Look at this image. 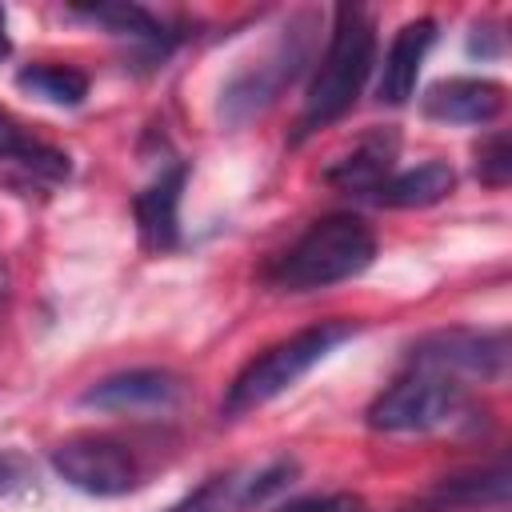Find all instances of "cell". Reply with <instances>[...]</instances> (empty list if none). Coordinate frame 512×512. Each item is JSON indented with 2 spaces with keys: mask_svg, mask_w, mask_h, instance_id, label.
<instances>
[{
  "mask_svg": "<svg viewBox=\"0 0 512 512\" xmlns=\"http://www.w3.org/2000/svg\"><path fill=\"white\" fill-rule=\"evenodd\" d=\"M372 64H376L372 16L364 8H356V4H340L332 36H328V48H324V56L316 64V76L308 84V96H304L296 140H304L308 132L328 128L332 120H340L356 104L364 80L372 76Z\"/></svg>",
  "mask_w": 512,
  "mask_h": 512,
  "instance_id": "6da1fadb",
  "label": "cell"
},
{
  "mask_svg": "<svg viewBox=\"0 0 512 512\" xmlns=\"http://www.w3.org/2000/svg\"><path fill=\"white\" fill-rule=\"evenodd\" d=\"M376 260L372 228L352 212H332L312 220L288 252L276 256L268 280L284 292H316L360 276Z\"/></svg>",
  "mask_w": 512,
  "mask_h": 512,
  "instance_id": "7a4b0ae2",
  "label": "cell"
},
{
  "mask_svg": "<svg viewBox=\"0 0 512 512\" xmlns=\"http://www.w3.org/2000/svg\"><path fill=\"white\" fill-rule=\"evenodd\" d=\"M316 12H296L288 16V24L276 32V40L248 64H240L224 88H220V120L228 128H244L248 120H256L260 112H268L280 92L304 72V64L312 60V44H316Z\"/></svg>",
  "mask_w": 512,
  "mask_h": 512,
  "instance_id": "3957f363",
  "label": "cell"
},
{
  "mask_svg": "<svg viewBox=\"0 0 512 512\" xmlns=\"http://www.w3.org/2000/svg\"><path fill=\"white\" fill-rule=\"evenodd\" d=\"M352 336H356V324H352V320H320V324L300 328V332H292L288 340L264 348L260 356H252V360L236 372V380H232L228 392H224L220 412H224V416H244V412L260 408V404L276 400V396L288 392L308 368H316L336 344H344V340H352Z\"/></svg>",
  "mask_w": 512,
  "mask_h": 512,
  "instance_id": "277c9868",
  "label": "cell"
},
{
  "mask_svg": "<svg viewBox=\"0 0 512 512\" xmlns=\"http://www.w3.org/2000/svg\"><path fill=\"white\" fill-rule=\"evenodd\" d=\"M464 416H468L464 384H456L448 376H436V372H420V368H412L408 376L392 380L364 412L368 428L372 432H388V436L436 432V428H448V424H456Z\"/></svg>",
  "mask_w": 512,
  "mask_h": 512,
  "instance_id": "5b68a950",
  "label": "cell"
},
{
  "mask_svg": "<svg viewBox=\"0 0 512 512\" xmlns=\"http://www.w3.org/2000/svg\"><path fill=\"white\" fill-rule=\"evenodd\" d=\"M408 364L436 376L504 380L508 376V332L504 328H440L408 348Z\"/></svg>",
  "mask_w": 512,
  "mask_h": 512,
  "instance_id": "8992f818",
  "label": "cell"
},
{
  "mask_svg": "<svg viewBox=\"0 0 512 512\" xmlns=\"http://www.w3.org/2000/svg\"><path fill=\"white\" fill-rule=\"evenodd\" d=\"M52 472L84 496H124L140 484L136 456L112 436H68L48 452Z\"/></svg>",
  "mask_w": 512,
  "mask_h": 512,
  "instance_id": "52a82bcc",
  "label": "cell"
},
{
  "mask_svg": "<svg viewBox=\"0 0 512 512\" xmlns=\"http://www.w3.org/2000/svg\"><path fill=\"white\" fill-rule=\"evenodd\" d=\"M300 464L292 456H280L264 468H228L208 476L196 492H188L168 512H252L264 508L272 496H280L296 480Z\"/></svg>",
  "mask_w": 512,
  "mask_h": 512,
  "instance_id": "ba28073f",
  "label": "cell"
},
{
  "mask_svg": "<svg viewBox=\"0 0 512 512\" xmlns=\"http://www.w3.org/2000/svg\"><path fill=\"white\" fill-rule=\"evenodd\" d=\"M180 388V376L168 368H128L84 388L80 404L96 412H160L180 400Z\"/></svg>",
  "mask_w": 512,
  "mask_h": 512,
  "instance_id": "9c48e42d",
  "label": "cell"
},
{
  "mask_svg": "<svg viewBox=\"0 0 512 512\" xmlns=\"http://www.w3.org/2000/svg\"><path fill=\"white\" fill-rule=\"evenodd\" d=\"M504 84L488 76H452L428 88L424 96V116L440 124H488L504 112Z\"/></svg>",
  "mask_w": 512,
  "mask_h": 512,
  "instance_id": "30bf717a",
  "label": "cell"
},
{
  "mask_svg": "<svg viewBox=\"0 0 512 512\" xmlns=\"http://www.w3.org/2000/svg\"><path fill=\"white\" fill-rule=\"evenodd\" d=\"M184 180H188V164L176 160L144 192H136L132 212H136L140 244L148 252H172L180 244V196H184Z\"/></svg>",
  "mask_w": 512,
  "mask_h": 512,
  "instance_id": "8fae6325",
  "label": "cell"
},
{
  "mask_svg": "<svg viewBox=\"0 0 512 512\" xmlns=\"http://www.w3.org/2000/svg\"><path fill=\"white\" fill-rule=\"evenodd\" d=\"M436 44V20L432 16H420V20H408L388 52H384V64H380V84H376V96L380 104H408L412 92H416V76H420V64L428 56V48Z\"/></svg>",
  "mask_w": 512,
  "mask_h": 512,
  "instance_id": "7c38bea8",
  "label": "cell"
},
{
  "mask_svg": "<svg viewBox=\"0 0 512 512\" xmlns=\"http://www.w3.org/2000/svg\"><path fill=\"white\" fill-rule=\"evenodd\" d=\"M508 488H512V476H508V464L496 460L488 468H472V472H460V476H444L428 504L436 512H508Z\"/></svg>",
  "mask_w": 512,
  "mask_h": 512,
  "instance_id": "4fadbf2b",
  "label": "cell"
},
{
  "mask_svg": "<svg viewBox=\"0 0 512 512\" xmlns=\"http://www.w3.org/2000/svg\"><path fill=\"white\" fill-rule=\"evenodd\" d=\"M396 148H400L396 132L392 128H380V132L364 136L352 152H344L336 164H328L324 168V180L336 184V188H344V192H376L388 180L392 164H396Z\"/></svg>",
  "mask_w": 512,
  "mask_h": 512,
  "instance_id": "5bb4252c",
  "label": "cell"
},
{
  "mask_svg": "<svg viewBox=\"0 0 512 512\" xmlns=\"http://www.w3.org/2000/svg\"><path fill=\"white\" fill-rule=\"evenodd\" d=\"M0 160L16 164L24 176L44 180V184H60V180H68V172H72L68 152H60V148L36 140V136H32L12 112H4V108H0Z\"/></svg>",
  "mask_w": 512,
  "mask_h": 512,
  "instance_id": "9a60e30c",
  "label": "cell"
},
{
  "mask_svg": "<svg viewBox=\"0 0 512 512\" xmlns=\"http://www.w3.org/2000/svg\"><path fill=\"white\" fill-rule=\"evenodd\" d=\"M456 188V172L452 164L444 160H428V164H416L408 172H396L388 176L372 196L388 208H432L440 200H448Z\"/></svg>",
  "mask_w": 512,
  "mask_h": 512,
  "instance_id": "2e32d148",
  "label": "cell"
},
{
  "mask_svg": "<svg viewBox=\"0 0 512 512\" xmlns=\"http://www.w3.org/2000/svg\"><path fill=\"white\" fill-rule=\"evenodd\" d=\"M76 16H84V20H92V24H104L112 36H132V40H140V44H148L152 52H168V44H172V32H168V24L156 16V12H148V8H140V4H88V8H72Z\"/></svg>",
  "mask_w": 512,
  "mask_h": 512,
  "instance_id": "e0dca14e",
  "label": "cell"
},
{
  "mask_svg": "<svg viewBox=\"0 0 512 512\" xmlns=\"http://www.w3.org/2000/svg\"><path fill=\"white\" fill-rule=\"evenodd\" d=\"M16 84L48 104H60V108H76L88 96V76L68 64H28L16 72Z\"/></svg>",
  "mask_w": 512,
  "mask_h": 512,
  "instance_id": "ac0fdd59",
  "label": "cell"
},
{
  "mask_svg": "<svg viewBox=\"0 0 512 512\" xmlns=\"http://www.w3.org/2000/svg\"><path fill=\"white\" fill-rule=\"evenodd\" d=\"M476 176L488 184V188H504L512 180V148H508V136L496 132L480 144L476 152Z\"/></svg>",
  "mask_w": 512,
  "mask_h": 512,
  "instance_id": "d6986e66",
  "label": "cell"
},
{
  "mask_svg": "<svg viewBox=\"0 0 512 512\" xmlns=\"http://www.w3.org/2000/svg\"><path fill=\"white\" fill-rule=\"evenodd\" d=\"M276 512H368L360 496L352 492H324V496H300V500H288L280 504Z\"/></svg>",
  "mask_w": 512,
  "mask_h": 512,
  "instance_id": "ffe728a7",
  "label": "cell"
},
{
  "mask_svg": "<svg viewBox=\"0 0 512 512\" xmlns=\"http://www.w3.org/2000/svg\"><path fill=\"white\" fill-rule=\"evenodd\" d=\"M32 480H36L32 460H28L20 448H0V496L24 492Z\"/></svg>",
  "mask_w": 512,
  "mask_h": 512,
  "instance_id": "44dd1931",
  "label": "cell"
},
{
  "mask_svg": "<svg viewBox=\"0 0 512 512\" xmlns=\"http://www.w3.org/2000/svg\"><path fill=\"white\" fill-rule=\"evenodd\" d=\"M500 32L492 28V24H476L472 28V36H468V52L472 56H480V60H492V56H500Z\"/></svg>",
  "mask_w": 512,
  "mask_h": 512,
  "instance_id": "7402d4cb",
  "label": "cell"
},
{
  "mask_svg": "<svg viewBox=\"0 0 512 512\" xmlns=\"http://www.w3.org/2000/svg\"><path fill=\"white\" fill-rule=\"evenodd\" d=\"M12 52V40H8V12L0 8V60Z\"/></svg>",
  "mask_w": 512,
  "mask_h": 512,
  "instance_id": "603a6c76",
  "label": "cell"
},
{
  "mask_svg": "<svg viewBox=\"0 0 512 512\" xmlns=\"http://www.w3.org/2000/svg\"><path fill=\"white\" fill-rule=\"evenodd\" d=\"M0 308H4V268H0Z\"/></svg>",
  "mask_w": 512,
  "mask_h": 512,
  "instance_id": "cb8c5ba5",
  "label": "cell"
}]
</instances>
